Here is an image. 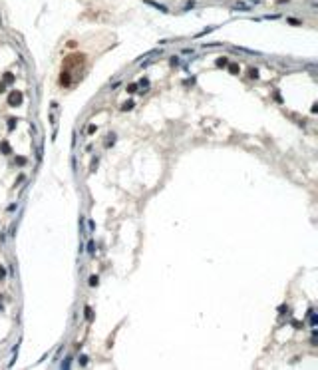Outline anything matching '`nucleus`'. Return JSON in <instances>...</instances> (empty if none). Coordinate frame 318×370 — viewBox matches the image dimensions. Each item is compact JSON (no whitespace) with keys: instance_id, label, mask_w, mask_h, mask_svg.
<instances>
[{"instance_id":"16","label":"nucleus","mask_w":318,"mask_h":370,"mask_svg":"<svg viewBox=\"0 0 318 370\" xmlns=\"http://www.w3.org/2000/svg\"><path fill=\"white\" fill-rule=\"evenodd\" d=\"M233 8H235V10H241V12H249V10H251V6H247V4H235Z\"/></svg>"},{"instance_id":"18","label":"nucleus","mask_w":318,"mask_h":370,"mask_svg":"<svg viewBox=\"0 0 318 370\" xmlns=\"http://www.w3.org/2000/svg\"><path fill=\"white\" fill-rule=\"evenodd\" d=\"M84 310H86V320H90V322H92V320H94V312H92V308H90V306H86Z\"/></svg>"},{"instance_id":"6","label":"nucleus","mask_w":318,"mask_h":370,"mask_svg":"<svg viewBox=\"0 0 318 370\" xmlns=\"http://www.w3.org/2000/svg\"><path fill=\"white\" fill-rule=\"evenodd\" d=\"M227 70H229V74H233V76H238V72H241L238 64H227Z\"/></svg>"},{"instance_id":"10","label":"nucleus","mask_w":318,"mask_h":370,"mask_svg":"<svg viewBox=\"0 0 318 370\" xmlns=\"http://www.w3.org/2000/svg\"><path fill=\"white\" fill-rule=\"evenodd\" d=\"M286 24H290V26H302V20H298V18H286Z\"/></svg>"},{"instance_id":"25","label":"nucleus","mask_w":318,"mask_h":370,"mask_svg":"<svg viewBox=\"0 0 318 370\" xmlns=\"http://www.w3.org/2000/svg\"><path fill=\"white\" fill-rule=\"evenodd\" d=\"M191 8H195V2H193V0H189V2L185 4V10H191Z\"/></svg>"},{"instance_id":"31","label":"nucleus","mask_w":318,"mask_h":370,"mask_svg":"<svg viewBox=\"0 0 318 370\" xmlns=\"http://www.w3.org/2000/svg\"><path fill=\"white\" fill-rule=\"evenodd\" d=\"M275 100H277L278 104H282V98H280V94H278V92H275Z\"/></svg>"},{"instance_id":"7","label":"nucleus","mask_w":318,"mask_h":370,"mask_svg":"<svg viewBox=\"0 0 318 370\" xmlns=\"http://www.w3.org/2000/svg\"><path fill=\"white\" fill-rule=\"evenodd\" d=\"M308 318H310V325H312V327H316V325H318V316H316V312H314L312 308L308 310Z\"/></svg>"},{"instance_id":"26","label":"nucleus","mask_w":318,"mask_h":370,"mask_svg":"<svg viewBox=\"0 0 318 370\" xmlns=\"http://www.w3.org/2000/svg\"><path fill=\"white\" fill-rule=\"evenodd\" d=\"M169 62H171V66H177V64H179V58H177V56H173Z\"/></svg>"},{"instance_id":"8","label":"nucleus","mask_w":318,"mask_h":370,"mask_svg":"<svg viewBox=\"0 0 318 370\" xmlns=\"http://www.w3.org/2000/svg\"><path fill=\"white\" fill-rule=\"evenodd\" d=\"M133 106H135V102H133V100H127V102L121 106V112H129V110H133Z\"/></svg>"},{"instance_id":"21","label":"nucleus","mask_w":318,"mask_h":370,"mask_svg":"<svg viewBox=\"0 0 318 370\" xmlns=\"http://www.w3.org/2000/svg\"><path fill=\"white\" fill-rule=\"evenodd\" d=\"M88 251H90V255H94V253H96V243H94V241H90V243H88Z\"/></svg>"},{"instance_id":"9","label":"nucleus","mask_w":318,"mask_h":370,"mask_svg":"<svg viewBox=\"0 0 318 370\" xmlns=\"http://www.w3.org/2000/svg\"><path fill=\"white\" fill-rule=\"evenodd\" d=\"M137 86H141V92H147L149 90V80L147 78H141V82L137 84Z\"/></svg>"},{"instance_id":"15","label":"nucleus","mask_w":318,"mask_h":370,"mask_svg":"<svg viewBox=\"0 0 318 370\" xmlns=\"http://www.w3.org/2000/svg\"><path fill=\"white\" fill-rule=\"evenodd\" d=\"M116 143V133H110V137L106 139V147H112Z\"/></svg>"},{"instance_id":"23","label":"nucleus","mask_w":318,"mask_h":370,"mask_svg":"<svg viewBox=\"0 0 318 370\" xmlns=\"http://www.w3.org/2000/svg\"><path fill=\"white\" fill-rule=\"evenodd\" d=\"M96 131H98V125H94V123H92V125L88 127V133L92 135V133H96Z\"/></svg>"},{"instance_id":"30","label":"nucleus","mask_w":318,"mask_h":370,"mask_svg":"<svg viewBox=\"0 0 318 370\" xmlns=\"http://www.w3.org/2000/svg\"><path fill=\"white\" fill-rule=\"evenodd\" d=\"M70 364H72V358H68L64 364H62V368H70Z\"/></svg>"},{"instance_id":"29","label":"nucleus","mask_w":318,"mask_h":370,"mask_svg":"<svg viewBox=\"0 0 318 370\" xmlns=\"http://www.w3.org/2000/svg\"><path fill=\"white\" fill-rule=\"evenodd\" d=\"M292 327H294V329H302V322H298V320H292Z\"/></svg>"},{"instance_id":"1","label":"nucleus","mask_w":318,"mask_h":370,"mask_svg":"<svg viewBox=\"0 0 318 370\" xmlns=\"http://www.w3.org/2000/svg\"><path fill=\"white\" fill-rule=\"evenodd\" d=\"M22 100H24V96H22V92H18V90H12V92L8 94V106H12V108L22 106Z\"/></svg>"},{"instance_id":"5","label":"nucleus","mask_w":318,"mask_h":370,"mask_svg":"<svg viewBox=\"0 0 318 370\" xmlns=\"http://www.w3.org/2000/svg\"><path fill=\"white\" fill-rule=\"evenodd\" d=\"M227 64H229V58H225V56H219L215 60V66L217 68H227Z\"/></svg>"},{"instance_id":"11","label":"nucleus","mask_w":318,"mask_h":370,"mask_svg":"<svg viewBox=\"0 0 318 370\" xmlns=\"http://www.w3.org/2000/svg\"><path fill=\"white\" fill-rule=\"evenodd\" d=\"M259 76H261V74H259V70H257V68H249V78L259 80Z\"/></svg>"},{"instance_id":"28","label":"nucleus","mask_w":318,"mask_h":370,"mask_svg":"<svg viewBox=\"0 0 318 370\" xmlns=\"http://www.w3.org/2000/svg\"><path fill=\"white\" fill-rule=\"evenodd\" d=\"M98 163H100V159H98V157H96V159H94V161H92V171H96V167H98Z\"/></svg>"},{"instance_id":"19","label":"nucleus","mask_w":318,"mask_h":370,"mask_svg":"<svg viewBox=\"0 0 318 370\" xmlns=\"http://www.w3.org/2000/svg\"><path fill=\"white\" fill-rule=\"evenodd\" d=\"M137 88H139V86H137V84H129V86H127V88H125V90H127V92H129V94H135V92H137Z\"/></svg>"},{"instance_id":"20","label":"nucleus","mask_w":318,"mask_h":370,"mask_svg":"<svg viewBox=\"0 0 318 370\" xmlns=\"http://www.w3.org/2000/svg\"><path fill=\"white\" fill-rule=\"evenodd\" d=\"M78 362H80V366H88V356H86V354H82V356L78 358Z\"/></svg>"},{"instance_id":"13","label":"nucleus","mask_w":318,"mask_h":370,"mask_svg":"<svg viewBox=\"0 0 318 370\" xmlns=\"http://www.w3.org/2000/svg\"><path fill=\"white\" fill-rule=\"evenodd\" d=\"M14 163H16V165H26V163H28V159H26L24 155H16V159H14Z\"/></svg>"},{"instance_id":"24","label":"nucleus","mask_w":318,"mask_h":370,"mask_svg":"<svg viewBox=\"0 0 318 370\" xmlns=\"http://www.w3.org/2000/svg\"><path fill=\"white\" fill-rule=\"evenodd\" d=\"M286 310H288V306H286V304H280V306H278V314H284Z\"/></svg>"},{"instance_id":"27","label":"nucleus","mask_w":318,"mask_h":370,"mask_svg":"<svg viewBox=\"0 0 318 370\" xmlns=\"http://www.w3.org/2000/svg\"><path fill=\"white\" fill-rule=\"evenodd\" d=\"M0 279H6V269L0 265Z\"/></svg>"},{"instance_id":"3","label":"nucleus","mask_w":318,"mask_h":370,"mask_svg":"<svg viewBox=\"0 0 318 370\" xmlns=\"http://www.w3.org/2000/svg\"><path fill=\"white\" fill-rule=\"evenodd\" d=\"M0 151H2L4 155H10V153H12V147H10V143H8L6 139L0 141Z\"/></svg>"},{"instance_id":"17","label":"nucleus","mask_w":318,"mask_h":370,"mask_svg":"<svg viewBox=\"0 0 318 370\" xmlns=\"http://www.w3.org/2000/svg\"><path fill=\"white\" fill-rule=\"evenodd\" d=\"M60 80H62V84H64V86H68V84H70V74H68V72H62Z\"/></svg>"},{"instance_id":"33","label":"nucleus","mask_w":318,"mask_h":370,"mask_svg":"<svg viewBox=\"0 0 318 370\" xmlns=\"http://www.w3.org/2000/svg\"><path fill=\"white\" fill-rule=\"evenodd\" d=\"M290 0H277V4H288Z\"/></svg>"},{"instance_id":"22","label":"nucleus","mask_w":318,"mask_h":370,"mask_svg":"<svg viewBox=\"0 0 318 370\" xmlns=\"http://www.w3.org/2000/svg\"><path fill=\"white\" fill-rule=\"evenodd\" d=\"M88 229H90V231H88V233H92V231H96V223H94V221H92V219H90V221H88Z\"/></svg>"},{"instance_id":"4","label":"nucleus","mask_w":318,"mask_h":370,"mask_svg":"<svg viewBox=\"0 0 318 370\" xmlns=\"http://www.w3.org/2000/svg\"><path fill=\"white\" fill-rule=\"evenodd\" d=\"M2 82L6 84V86H8V84H14V82H16V76H14L12 72H4V76H2Z\"/></svg>"},{"instance_id":"2","label":"nucleus","mask_w":318,"mask_h":370,"mask_svg":"<svg viewBox=\"0 0 318 370\" xmlns=\"http://www.w3.org/2000/svg\"><path fill=\"white\" fill-rule=\"evenodd\" d=\"M147 6H153L155 10H159V12H163V14H169V8L165 6V4H161V2H155V0H143Z\"/></svg>"},{"instance_id":"14","label":"nucleus","mask_w":318,"mask_h":370,"mask_svg":"<svg viewBox=\"0 0 318 370\" xmlns=\"http://www.w3.org/2000/svg\"><path fill=\"white\" fill-rule=\"evenodd\" d=\"M16 123H18V120H16V118H8V122H6V125H8V129L12 131V129L16 127Z\"/></svg>"},{"instance_id":"12","label":"nucleus","mask_w":318,"mask_h":370,"mask_svg":"<svg viewBox=\"0 0 318 370\" xmlns=\"http://www.w3.org/2000/svg\"><path fill=\"white\" fill-rule=\"evenodd\" d=\"M88 283H90V287H98V285H100V277H98V275H92Z\"/></svg>"},{"instance_id":"32","label":"nucleus","mask_w":318,"mask_h":370,"mask_svg":"<svg viewBox=\"0 0 318 370\" xmlns=\"http://www.w3.org/2000/svg\"><path fill=\"white\" fill-rule=\"evenodd\" d=\"M4 92H6V84L0 82V94H4Z\"/></svg>"}]
</instances>
